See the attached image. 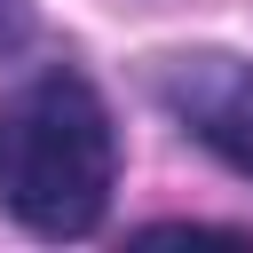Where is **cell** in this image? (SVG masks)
<instances>
[{
	"label": "cell",
	"mask_w": 253,
	"mask_h": 253,
	"mask_svg": "<svg viewBox=\"0 0 253 253\" xmlns=\"http://www.w3.org/2000/svg\"><path fill=\"white\" fill-rule=\"evenodd\" d=\"M119 190V126L79 63H40L0 95V213L24 237H95Z\"/></svg>",
	"instance_id": "1"
},
{
	"label": "cell",
	"mask_w": 253,
	"mask_h": 253,
	"mask_svg": "<svg viewBox=\"0 0 253 253\" xmlns=\"http://www.w3.org/2000/svg\"><path fill=\"white\" fill-rule=\"evenodd\" d=\"M158 111L198 142L213 150L229 174L253 182V63L229 55V47H198V55H166L158 79H150Z\"/></svg>",
	"instance_id": "2"
},
{
	"label": "cell",
	"mask_w": 253,
	"mask_h": 253,
	"mask_svg": "<svg viewBox=\"0 0 253 253\" xmlns=\"http://www.w3.org/2000/svg\"><path fill=\"white\" fill-rule=\"evenodd\" d=\"M32 32H40V8L32 0H0V63H16L32 47Z\"/></svg>",
	"instance_id": "3"
}]
</instances>
